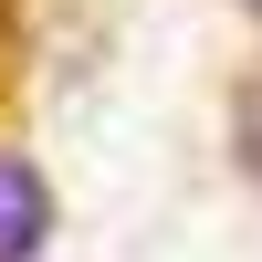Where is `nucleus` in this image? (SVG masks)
Here are the masks:
<instances>
[{"label": "nucleus", "instance_id": "20e7f679", "mask_svg": "<svg viewBox=\"0 0 262 262\" xmlns=\"http://www.w3.org/2000/svg\"><path fill=\"white\" fill-rule=\"evenodd\" d=\"M242 11H252V21H262V0H242Z\"/></svg>", "mask_w": 262, "mask_h": 262}, {"label": "nucleus", "instance_id": "f03ea898", "mask_svg": "<svg viewBox=\"0 0 262 262\" xmlns=\"http://www.w3.org/2000/svg\"><path fill=\"white\" fill-rule=\"evenodd\" d=\"M231 147H242V168L262 179V74L242 84V116H231Z\"/></svg>", "mask_w": 262, "mask_h": 262}, {"label": "nucleus", "instance_id": "f257e3e1", "mask_svg": "<svg viewBox=\"0 0 262 262\" xmlns=\"http://www.w3.org/2000/svg\"><path fill=\"white\" fill-rule=\"evenodd\" d=\"M53 242V179L21 147H0V262H42Z\"/></svg>", "mask_w": 262, "mask_h": 262}, {"label": "nucleus", "instance_id": "7ed1b4c3", "mask_svg": "<svg viewBox=\"0 0 262 262\" xmlns=\"http://www.w3.org/2000/svg\"><path fill=\"white\" fill-rule=\"evenodd\" d=\"M0 42H11V0H0Z\"/></svg>", "mask_w": 262, "mask_h": 262}]
</instances>
